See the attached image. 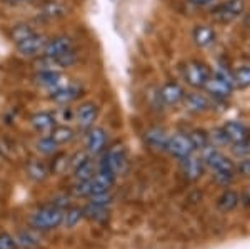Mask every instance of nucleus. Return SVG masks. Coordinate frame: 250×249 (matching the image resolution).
<instances>
[{
    "label": "nucleus",
    "mask_w": 250,
    "mask_h": 249,
    "mask_svg": "<svg viewBox=\"0 0 250 249\" xmlns=\"http://www.w3.org/2000/svg\"><path fill=\"white\" fill-rule=\"evenodd\" d=\"M30 224L35 231H52L57 229L63 224V209H60L55 204L42 206L32 214Z\"/></svg>",
    "instance_id": "f257e3e1"
},
{
    "label": "nucleus",
    "mask_w": 250,
    "mask_h": 249,
    "mask_svg": "<svg viewBox=\"0 0 250 249\" xmlns=\"http://www.w3.org/2000/svg\"><path fill=\"white\" fill-rule=\"evenodd\" d=\"M184 77L188 86L195 89H205L207 82L212 77V70L200 60H190L184 67Z\"/></svg>",
    "instance_id": "f03ea898"
},
{
    "label": "nucleus",
    "mask_w": 250,
    "mask_h": 249,
    "mask_svg": "<svg viewBox=\"0 0 250 249\" xmlns=\"http://www.w3.org/2000/svg\"><path fill=\"white\" fill-rule=\"evenodd\" d=\"M100 169H107L110 171L112 174L119 176L122 174L127 167V151H125L124 146L120 144H115L108 149L105 154H104V159L100 162Z\"/></svg>",
    "instance_id": "7ed1b4c3"
},
{
    "label": "nucleus",
    "mask_w": 250,
    "mask_h": 249,
    "mask_svg": "<svg viewBox=\"0 0 250 249\" xmlns=\"http://www.w3.org/2000/svg\"><path fill=\"white\" fill-rule=\"evenodd\" d=\"M245 12V0H227L212 12V17L220 23H230Z\"/></svg>",
    "instance_id": "20e7f679"
},
{
    "label": "nucleus",
    "mask_w": 250,
    "mask_h": 249,
    "mask_svg": "<svg viewBox=\"0 0 250 249\" xmlns=\"http://www.w3.org/2000/svg\"><path fill=\"white\" fill-rule=\"evenodd\" d=\"M202 160L215 174L217 172H235L232 160L222 154L219 149H215V146H207L202 149Z\"/></svg>",
    "instance_id": "39448f33"
},
{
    "label": "nucleus",
    "mask_w": 250,
    "mask_h": 249,
    "mask_svg": "<svg viewBox=\"0 0 250 249\" xmlns=\"http://www.w3.org/2000/svg\"><path fill=\"white\" fill-rule=\"evenodd\" d=\"M167 151L170 152L172 156H175L177 159L182 160L185 158H188L190 154H193V152H195L197 149H195V146H193L190 136L179 132V134L170 136V139H168V144H167Z\"/></svg>",
    "instance_id": "423d86ee"
},
{
    "label": "nucleus",
    "mask_w": 250,
    "mask_h": 249,
    "mask_svg": "<svg viewBox=\"0 0 250 249\" xmlns=\"http://www.w3.org/2000/svg\"><path fill=\"white\" fill-rule=\"evenodd\" d=\"M47 37L42 34L35 32L34 35H30L29 39L22 40L17 44V50L22 57H29V59H37L43 54V49L47 45Z\"/></svg>",
    "instance_id": "0eeeda50"
},
{
    "label": "nucleus",
    "mask_w": 250,
    "mask_h": 249,
    "mask_svg": "<svg viewBox=\"0 0 250 249\" xmlns=\"http://www.w3.org/2000/svg\"><path fill=\"white\" fill-rule=\"evenodd\" d=\"M70 50H75L74 39L70 35H57V37L47 40V45L43 49L42 55H47V57H60L63 54H68Z\"/></svg>",
    "instance_id": "6e6552de"
},
{
    "label": "nucleus",
    "mask_w": 250,
    "mask_h": 249,
    "mask_svg": "<svg viewBox=\"0 0 250 249\" xmlns=\"http://www.w3.org/2000/svg\"><path fill=\"white\" fill-rule=\"evenodd\" d=\"M107 131L104 127H90L87 131L85 147L88 156H99L107 149Z\"/></svg>",
    "instance_id": "1a4fd4ad"
},
{
    "label": "nucleus",
    "mask_w": 250,
    "mask_h": 249,
    "mask_svg": "<svg viewBox=\"0 0 250 249\" xmlns=\"http://www.w3.org/2000/svg\"><path fill=\"white\" fill-rule=\"evenodd\" d=\"M34 82L37 84V86L43 87V89H47L48 92L62 89L67 84H70L62 72H37V74L34 75Z\"/></svg>",
    "instance_id": "9d476101"
},
{
    "label": "nucleus",
    "mask_w": 250,
    "mask_h": 249,
    "mask_svg": "<svg viewBox=\"0 0 250 249\" xmlns=\"http://www.w3.org/2000/svg\"><path fill=\"white\" fill-rule=\"evenodd\" d=\"M67 14H68L67 5L63 2H60V0H47L39 9V19L45 20V22L60 20L67 17Z\"/></svg>",
    "instance_id": "9b49d317"
},
{
    "label": "nucleus",
    "mask_w": 250,
    "mask_h": 249,
    "mask_svg": "<svg viewBox=\"0 0 250 249\" xmlns=\"http://www.w3.org/2000/svg\"><path fill=\"white\" fill-rule=\"evenodd\" d=\"M97 117H99V106L95 102H83L75 111V120H77L80 129L83 131H88L90 127H94Z\"/></svg>",
    "instance_id": "f8f14e48"
},
{
    "label": "nucleus",
    "mask_w": 250,
    "mask_h": 249,
    "mask_svg": "<svg viewBox=\"0 0 250 249\" xmlns=\"http://www.w3.org/2000/svg\"><path fill=\"white\" fill-rule=\"evenodd\" d=\"M115 174H112L107 169H100L95 172V176L90 179V196L102 194V192H110V187L115 182Z\"/></svg>",
    "instance_id": "ddd939ff"
},
{
    "label": "nucleus",
    "mask_w": 250,
    "mask_h": 249,
    "mask_svg": "<svg viewBox=\"0 0 250 249\" xmlns=\"http://www.w3.org/2000/svg\"><path fill=\"white\" fill-rule=\"evenodd\" d=\"M222 132L225 134L227 140H230L232 144H242V142H249L250 137V131L245 124L239 122V120H230L222 127Z\"/></svg>",
    "instance_id": "4468645a"
},
{
    "label": "nucleus",
    "mask_w": 250,
    "mask_h": 249,
    "mask_svg": "<svg viewBox=\"0 0 250 249\" xmlns=\"http://www.w3.org/2000/svg\"><path fill=\"white\" fill-rule=\"evenodd\" d=\"M82 95V87L75 84H67L62 89L50 92V99L59 106H70L74 100H77Z\"/></svg>",
    "instance_id": "2eb2a0df"
},
{
    "label": "nucleus",
    "mask_w": 250,
    "mask_h": 249,
    "mask_svg": "<svg viewBox=\"0 0 250 249\" xmlns=\"http://www.w3.org/2000/svg\"><path fill=\"white\" fill-rule=\"evenodd\" d=\"M185 91L182 89V86H179L177 82H167L162 86V89H160V94L159 97L162 99L164 104H167V106H177V104H180L182 100L185 99Z\"/></svg>",
    "instance_id": "dca6fc26"
},
{
    "label": "nucleus",
    "mask_w": 250,
    "mask_h": 249,
    "mask_svg": "<svg viewBox=\"0 0 250 249\" xmlns=\"http://www.w3.org/2000/svg\"><path fill=\"white\" fill-rule=\"evenodd\" d=\"M185 104H187V109L195 114H204V112L212 109V100L208 95L202 94V92H192V94L185 95Z\"/></svg>",
    "instance_id": "f3484780"
},
{
    "label": "nucleus",
    "mask_w": 250,
    "mask_h": 249,
    "mask_svg": "<svg viewBox=\"0 0 250 249\" xmlns=\"http://www.w3.org/2000/svg\"><path fill=\"white\" fill-rule=\"evenodd\" d=\"M182 172H184V176L187 179L197 181L204 172V160H202V158L195 156V152H193V154H190L188 158L182 159Z\"/></svg>",
    "instance_id": "a211bd4d"
},
{
    "label": "nucleus",
    "mask_w": 250,
    "mask_h": 249,
    "mask_svg": "<svg viewBox=\"0 0 250 249\" xmlns=\"http://www.w3.org/2000/svg\"><path fill=\"white\" fill-rule=\"evenodd\" d=\"M30 122L34 129L40 134H50V131L57 126V119L50 112H37V114L32 115Z\"/></svg>",
    "instance_id": "6ab92c4d"
},
{
    "label": "nucleus",
    "mask_w": 250,
    "mask_h": 249,
    "mask_svg": "<svg viewBox=\"0 0 250 249\" xmlns=\"http://www.w3.org/2000/svg\"><path fill=\"white\" fill-rule=\"evenodd\" d=\"M170 136L167 134V131L162 127H152L145 132V140L150 147H154L157 151H167V144Z\"/></svg>",
    "instance_id": "aec40b11"
},
{
    "label": "nucleus",
    "mask_w": 250,
    "mask_h": 249,
    "mask_svg": "<svg viewBox=\"0 0 250 249\" xmlns=\"http://www.w3.org/2000/svg\"><path fill=\"white\" fill-rule=\"evenodd\" d=\"M204 91L208 92V95H210V97H213L215 100H225V99H229L232 95V92H233L232 87H229L227 84H224L222 80L215 79L213 75L210 77V80L207 82V86H205Z\"/></svg>",
    "instance_id": "412c9836"
},
{
    "label": "nucleus",
    "mask_w": 250,
    "mask_h": 249,
    "mask_svg": "<svg viewBox=\"0 0 250 249\" xmlns=\"http://www.w3.org/2000/svg\"><path fill=\"white\" fill-rule=\"evenodd\" d=\"M215 30L210 25H197L193 29V40L199 47H210L215 42Z\"/></svg>",
    "instance_id": "4be33fe9"
},
{
    "label": "nucleus",
    "mask_w": 250,
    "mask_h": 249,
    "mask_svg": "<svg viewBox=\"0 0 250 249\" xmlns=\"http://www.w3.org/2000/svg\"><path fill=\"white\" fill-rule=\"evenodd\" d=\"M48 136H50V137L54 139L59 146H63V144H68L70 140H74L75 132L72 127H68V126H55Z\"/></svg>",
    "instance_id": "5701e85b"
},
{
    "label": "nucleus",
    "mask_w": 250,
    "mask_h": 249,
    "mask_svg": "<svg viewBox=\"0 0 250 249\" xmlns=\"http://www.w3.org/2000/svg\"><path fill=\"white\" fill-rule=\"evenodd\" d=\"M27 176H29L32 181H35V182H40V181L47 179L48 167L43 162H40V160H30V162L27 164Z\"/></svg>",
    "instance_id": "b1692460"
},
{
    "label": "nucleus",
    "mask_w": 250,
    "mask_h": 249,
    "mask_svg": "<svg viewBox=\"0 0 250 249\" xmlns=\"http://www.w3.org/2000/svg\"><path fill=\"white\" fill-rule=\"evenodd\" d=\"M34 34H35L34 27L29 25V23H17V25L12 27L10 39L14 40L15 44H19V42H22V40L29 39L30 35H34Z\"/></svg>",
    "instance_id": "393cba45"
},
{
    "label": "nucleus",
    "mask_w": 250,
    "mask_h": 249,
    "mask_svg": "<svg viewBox=\"0 0 250 249\" xmlns=\"http://www.w3.org/2000/svg\"><path fill=\"white\" fill-rule=\"evenodd\" d=\"M35 146H37V151L40 152V154H45V156H55L59 152V147H60L59 144L50 137V136H43V137H40Z\"/></svg>",
    "instance_id": "a878e982"
},
{
    "label": "nucleus",
    "mask_w": 250,
    "mask_h": 249,
    "mask_svg": "<svg viewBox=\"0 0 250 249\" xmlns=\"http://www.w3.org/2000/svg\"><path fill=\"white\" fill-rule=\"evenodd\" d=\"M74 172H75V179L79 181H88L95 176V169H94V162L90 159L83 160L82 164H79L77 167H74Z\"/></svg>",
    "instance_id": "bb28decb"
},
{
    "label": "nucleus",
    "mask_w": 250,
    "mask_h": 249,
    "mask_svg": "<svg viewBox=\"0 0 250 249\" xmlns=\"http://www.w3.org/2000/svg\"><path fill=\"white\" fill-rule=\"evenodd\" d=\"M239 194L237 192H233V191H225L224 194L220 196V199H219V207L222 211H225V212H229V211H232V209H235L237 206H239Z\"/></svg>",
    "instance_id": "cd10ccee"
},
{
    "label": "nucleus",
    "mask_w": 250,
    "mask_h": 249,
    "mask_svg": "<svg viewBox=\"0 0 250 249\" xmlns=\"http://www.w3.org/2000/svg\"><path fill=\"white\" fill-rule=\"evenodd\" d=\"M85 218V212L83 207H70L67 212H63V224L67 227H75L77 224H80V221Z\"/></svg>",
    "instance_id": "c85d7f7f"
},
{
    "label": "nucleus",
    "mask_w": 250,
    "mask_h": 249,
    "mask_svg": "<svg viewBox=\"0 0 250 249\" xmlns=\"http://www.w3.org/2000/svg\"><path fill=\"white\" fill-rule=\"evenodd\" d=\"M83 212H85V218L94 221H105L108 218V207L99 206V204L94 203H90L87 207H83Z\"/></svg>",
    "instance_id": "c756f323"
},
{
    "label": "nucleus",
    "mask_w": 250,
    "mask_h": 249,
    "mask_svg": "<svg viewBox=\"0 0 250 249\" xmlns=\"http://www.w3.org/2000/svg\"><path fill=\"white\" fill-rule=\"evenodd\" d=\"M237 89H247L250 87V66H240L233 72Z\"/></svg>",
    "instance_id": "7c9ffc66"
},
{
    "label": "nucleus",
    "mask_w": 250,
    "mask_h": 249,
    "mask_svg": "<svg viewBox=\"0 0 250 249\" xmlns=\"http://www.w3.org/2000/svg\"><path fill=\"white\" fill-rule=\"evenodd\" d=\"M15 241H17V246H22V248H35L40 244L39 236L35 234L34 231H22L17 238H15Z\"/></svg>",
    "instance_id": "2f4dec72"
},
{
    "label": "nucleus",
    "mask_w": 250,
    "mask_h": 249,
    "mask_svg": "<svg viewBox=\"0 0 250 249\" xmlns=\"http://www.w3.org/2000/svg\"><path fill=\"white\" fill-rule=\"evenodd\" d=\"M212 75L215 79H219L222 80L224 84H227L229 87H232V89H237V86H235V77H233V72L232 70H229L227 67H217L215 70L212 72Z\"/></svg>",
    "instance_id": "473e14b6"
},
{
    "label": "nucleus",
    "mask_w": 250,
    "mask_h": 249,
    "mask_svg": "<svg viewBox=\"0 0 250 249\" xmlns=\"http://www.w3.org/2000/svg\"><path fill=\"white\" fill-rule=\"evenodd\" d=\"M195 146V149H205L207 146H210V139H208V134H205L204 131H195L192 134H188Z\"/></svg>",
    "instance_id": "72a5a7b5"
},
{
    "label": "nucleus",
    "mask_w": 250,
    "mask_h": 249,
    "mask_svg": "<svg viewBox=\"0 0 250 249\" xmlns=\"http://www.w3.org/2000/svg\"><path fill=\"white\" fill-rule=\"evenodd\" d=\"M112 201H114V198H112L110 192H102V194L90 196V203L99 204V206H105V207H108V206L112 204Z\"/></svg>",
    "instance_id": "f704fd0d"
},
{
    "label": "nucleus",
    "mask_w": 250,
    "mask_h": 249,
    "mask_svg": "<svg viewBox=\"0 0 250 249\" xmlns=\"http://www.w3.org/2000/svg\"><path fill=\"white\" fill-rule=\"evenodd\" d=\"M0 249H17V241H15L14 236L2 232L0 234Z\"/></svg>",
    "instance_id": "c9c22d12"
},
{
    "label": "nucleus",
    "mask_w": 250,
    "mask_h": 249,
    "mask_svg": "<svg viewBox=\"0 0 250 249\" xmlns=\"http://www.w3.org/2000/svg\"><path fill=\"white\" fill-rule=\"evenodd\" d=\"M233 151H235L237 156H240V158H244V156H247L250 152V147H249V142H242V144H233Z\"/></svg>",
    "instance_id": "e433bc0d"
},
{
    "label": "nucleus",
    "mask_w": 250,
    "mask_h": 249,
    "mask_svg": "<svg viewBox=\"0 0 250 249\" xmlns=\"http://www.w3.org/2000/svg\"><path fill=\"white\" fill-rule=\"evenodd\" d=\"M240 172L245 176H250V159H245L240 162Z\"/></svg>",
    "instance_id": "4c0bfd02"
},
{
    "label": "nucleus",
    "mask_w": 250,
    "mask_h": 249,
    "mask_svg": "<svg viewBox=\"0 0 250 249\" xmlns=\"http://www.w3.org/2000/svg\"><path fill=\"white\" fill-rule=\"evenodd\" d=\"M213 0H190V3L192 5H195V7H205V5H208V3H212Z\"/></svg>",
    "instance_id": "58836bf2"
},
{
    "label": "nucleus",
    "mask_w": 250,
    "mask_h": 249,
    "mask_svg": "<svg viewBox=\"0 0 250 249\" xmlns=\"http://www.w3.org/2000/svg\"><path fill=\"white\" fill-rule=\"evenodd\" d=\"M7 2H14V3H20V2H30V0H7Z\"/></svg>",
    "instance_id": "ea45409f"
},
{
    "label": "nucleus",
    "mask_w": 250,
    "mask_h": 249,
    "mask_svg": "<svg viewBox=\"0 0 250 249\" xmlns=\"http://www.w3.org/2000/svg\"><path fill=\"white\" fill-rule=\"evenodd\" d=\"M245 23H247V27L250 29V14L247 15V19H245Z\"/></svg>",
    "instance_id": "a19ab883"
}]
</instances>
